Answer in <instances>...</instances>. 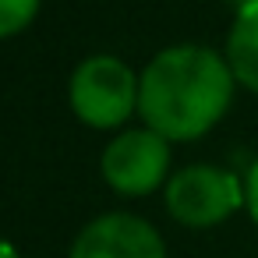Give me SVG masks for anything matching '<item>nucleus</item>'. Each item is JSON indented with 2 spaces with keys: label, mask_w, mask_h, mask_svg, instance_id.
<instances>
[{
  "label": "nucleus",
  "mask_w": 258,
  "mask_h": 258,
  "mask_svg": "<svg viewBox=\"0 0 258 258\" xmlns=\"http://www.w3.org/2000/svg\"><path fill=\"white\" fill-rule=\"evenodd\" d=\"M71 110L89 127H117L138 110V78L135 71L110 57H89L71 75Z\"/></svg>",
  "instance_id": "2"
},
{
  "label": "nucleus",
  "mask_w": 258,
  "mask_h": 258,
  "mask_svg": "<svg viewBox=\"0 0 258 258\" xmlns=\"http://www.w3.org/2000/svg\"><path fill=\"white\" fill-rule=\"evenodd\" d=\"M39 11V0H0V39L22 32Z\"/></svg>",
  "instance_id": "7"
},
{
  "label": "nucleus",
  "mask_w": 258,
  "mask_h": 258,
  "mask_svg": "<svg viewBox=\"0 0 258 258\" xmlns=\"http://www.w3.org/2000/svg\"><path fill=\"white\" fill-rule=\"evenodd\" d=\"M233 71L209 46H170L138 78V113L166 142L202 138L233 99Z\"/></svg>",
  "instance_id": "1"
},
{
  "label": "nucleus",
  "mask_w": 258,
  "mask_h": 258,
  "mask_svg": "<svg viewBox=\"0 0 258 258\" xmlns=\"http://www.w3.org/2000/svg\"><path fill=\"white\" fill-rule=\"evenodd\" d=\"M0 258H18V251H15L8 240H0Z\"/></svg>",
  "instance_id": "9"
},
{
  "label": "nucleus",
  "mask_w": 258,
  "mask_h": 258,
  "mask_svg": "<svg viewBox=\"0 0 258 258\" xmlns=\"http://www.w3.org/2000/svg\"><path fill=\"white\" fill-rule=\"evenodd\" d=\"M244 202H247V212L251 219L258 223V163L247 170V184H244Z\"/></svg>",
  "instance_id": "8"
},
{
  "label": "nucleus",
  "mask_w": 258,
  "mask_h": 258,
  "mask_svg": "<svg viewBox=\"0 0 258 258\" xmlns=\"http://www.w3.org/2000/svg\"><path fill=\"white\" fill-rule=\"evenodd\" d=\"M244 202V187L219 166H187L166 184V209L184 226H216Z\"/></svg>",
  "instance_id": "3"
},
{
  "label": "nucleus",
  "mask_w": 258,
  "mask_h": 258,
  "mask_svg": "<svg viewBox=\"0 0 258 258\" xmlns=\"http://www.w3.org/2000/svg\"><path fill=\"white\" fill-rule=\"evenodd\" d=\"M226 64L240 85L258 92V0H244L226 39Z\"/></svg>",
  "instance_id": "6"
},
{
  "label": "nucleus",
  "mask_w": 258,
  "mask_h": 258,
  "mask_svg": "<svg viewBox=\"0 0 258 258\" xmlns=\"http://www.w3.org/2000/svg\"><path fill=\"white\" fill-rule=\"evenodd\" d=\"M170 166V145L152 127L117 135L103 152V177L120 195H149L163 184Z\"/></svg>",
  "instance_id": "4"
},
{
  "label": "nucleus",
  "mask_w": 258,
  "mask_h": 258,
  "mask_svg": "<svg viewBox=\"0 0 258 258\" xmlns=\"http://www.w3.org/2000/svg\"><path fill=\"white\" fill-rule=\"evenodd\" d=\"M71 258H166V247L152 223L127 212H110L78 233Z\"/></svg>",
  "instance_id": "5"
}]
</instances>
